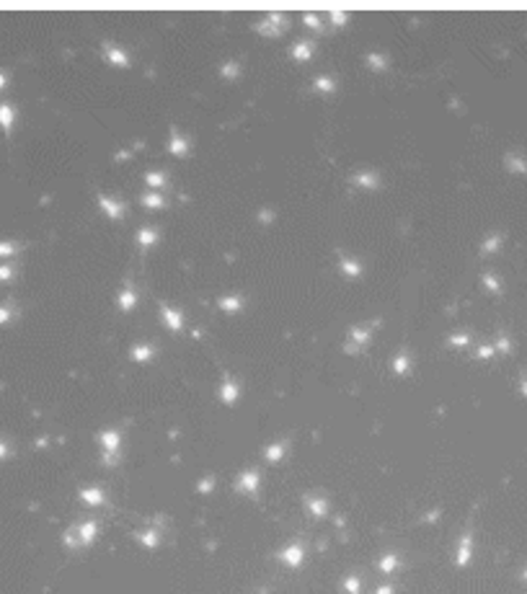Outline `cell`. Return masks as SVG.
<instances>
[{"label": "cell", "mask_w": 527, "mask_h": 594, "mask_svg": "<svg viewBox=\"0 0 527 594\" xmlns=\"http://www.w3.org/2000/svg\"><path fill=\"white\" fill-rule=\"evenodd\" d=\"M10 122H13V111H10V106H0V124H3V127H10Z\"/></svg>", "instance_id": "6da1fadb"}, {"label": "cell", "mask_w": 527, "mask_h": 594, "mask_svg": "<svg viewBox=\"0 0 527 594\" xmlns=\"http://www.w3.org/2000/svg\"><path fill=\"white\" fill-rule=\"evenodd\" d=\"M3 83H5V81H3V75H0V88H3Z\"/></svg>", "instance_id": "3957f363"}, {"label": "cell", "mask_w": 527, "mask_h": 594, "mask_svg": "<svg viewBox=\"0 0 527 594\" xmlns=\"http://www.w3.org/2000/svg\"><path fill=\"white\" fill-rule=\"evenodd\" d=\"M10 251H13V248H10L8 243H0V254H10Z\"/></svg>", "instance_id": "7a4b0ae2"}]
</instances>
